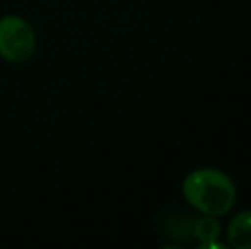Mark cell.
Returning a JSON list of instances; mask_svg holds the SVG:
<instances>
[{
    "mask_svg": "<svg viewBox=\"0 0 251 249\" xmlns=\"http://www.w3.org/2000/svg\"><path fill=\"white\" fill-rule=\"evenodd\" d=\"M36 48V34L27 21L7 16L0 21V57L7 62H26Z\"/></svg>",
    "mask_w": 251,
    "mask_h": 249,
    "instance_id": "obj_2",
    "label": "cell"
},
{
    "mask_svg": "<svg viewBox=\"0 0 251 249\" xmlns=\"http://www.w3.org/2000/svg\"><path fill=\"white\" fill-rule=\"evenodd\" d=\"M227 241L234 249H251V210L238 213L229 222Z\"/></svg>",
    "mask_w": 251,
    "mask_h": 249,
    "instance_id": "obj_4",
    "label": "cell"
},
{
    "mask_svg": "<svg viewBox=\"0 0 251 249\" xmlns=\"http://www.w3.org/2000/svg\"><path fill=\"white\" fill-rule=\"evenodd\" d=\"M183 195L203 215L221 217L236 203L234 183L217 169H199L188 174L183 181Z\"/></svg>",
    "mask_w": 251,
    "mask_h": 249,
    "instance_id": "obj_1",
    "label": "cell"
},
{
    "mask_svg": "<svg viewBox=\"0 0 251 249\" xmlns=\"http://www.w3.org/2000/svg\"><path fill=\"white\" fill-rule=\"evenodd\" d=\"M192 234L200 243V248H203V249H214V248L224 249L226 248L224 244L217 243L222 234V227L214 215H203L199 220H193Z\"/></svg>",
    "mask_w": 251,
    "mask_h": 249,
    "instance_id": "obj_3",
    "label": "cell"
}]
</instances>
